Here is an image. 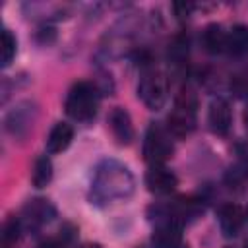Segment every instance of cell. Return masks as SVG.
<instances>
[{
  "mask_svg": "<svg viewBox=\"0 0 248 248\" xmlns=\"http://www.w3.org/2000/svg\"><path fill=\"white\" fill-rule=\"evenodd\" d=\"M138 95L149 110H161L169 97V81L165 74L151 70L145 72L138 85Z\"/></svg>",
  "mask_w": 248,
  "mask_h": 248,
  "instance_id": "4",
  "label": "cell"
},
{
  "mask_svg": "<svg viewBox=\"0 0 248 248\" xmlns=\"http://www.w3.org/2000/svg\"><path fill=\"white\" fill-rule=\"evenodd\" d=\"M78 248H101V244H95V242H83V244H79Z\"/></svg>",
  "mask_w": 248,
  "mask_h": 248,
  "instance_id": "20",
  "label": "cell"
},
{
  "mask_svg": "<svg viewBox=\"0 0 248 248\" xmlns=\"http://www.w3.org/2000/svg\"><path fill=\"white\" fill-rule=\"evenodd\" d=\"M174 145L167 130H163L157 124H151L145 132L143 138V159L153 167V165H163L172 157Z\"/></svg>",
  "mask_w": 248,
  "mask_h": 248,
  "instance_id": "5",
  "label": "cell"
},
{
  "mask_svg": "<svg viewBox=\"0 0 248 248\" xmlns=\"http://www.w3.org/2000/svg\"><path fill=\"white\" fill-rule=\"evenodd\" d=\"M172 10H174V14L178 16V17H188L190 14H192V10H194V4L192 2H174L172 4Z\"/></svg>",
  "mask_w": 248,
  "mask_h": 248,
  "instance_id": "18",
  "label": "cell"
},
{
  "mask_svg": "<svg viewBox=\"0 0 248 248\" xmlns=\"http://www.w3.org/2000/svg\"><path fill=\"white\" fill-rule=\"evenodd\" d=\"M64 108H66V114L72 116L74 120H79V122L91 120L99 108L97 85L91 81H76L66 95Z\"/></svg>",
  "mask_w": 248,
  "mask_h": 248,
  "instance_id": "2",
  "label": "cell"
},
{
  "mask_svg": "<svg viewBox=\"0 0 248 248\" xmlns=\"http://www.w3.org/2000/svg\"><path fill=\"white\" fill-rule=\"evenodd\" d=\"M27 107H31V103H19L14 110H10L8 112V116H6V130L10 132V134H14V136H21V134H25L33 124V118H31V108H27Z\"/></svg>",
  "mask_w": 248,
  "mask_h": 248,
  "instance_id": "10",
  "label": "cell"
},
{
  "mask_svg": "<svg viewBox=\"0 0 248 248\" xmlns=\"http://www.w3.org/2000/svg\"><path fill=\"white\" fill-rule=\"evenodd\" d=\"M132 186H134V180L126 167L108 161L97 169V176L93 182L95 196H99L103 200L124 198L132 192Z\"/></svg>",
  "mask_w": 248,
  "mask_h": 248,
  "instance_id": "1",
  "label": "cell"
},
{
  "mask_svg": "<svg viewBox=\"0 0 248 248\" xmlns=\"http://www.w3.org/2000/svg\"><path fill=\"white\" fill-rule=\"evenodd\" d=\"M108 124L110 130L114 134V138L118 140V143H130L134 140V126H132V118L128 114L126 108L122 107H114L112 112L108 114Z\"/></svg>",
  "mask_w": 248,
  "mask_h": 248,
  "instance_id": "8",
  "label": "cell"
},
{
  "mask_svg": "<svg viewBox=\"0 0 248 248\" xmlns=\"http://www.w3.org/2000/svg\"><path fill=\"white\" fill-rule=\"evenodd\" d=\"M64 246V242H60V240H46V242H43L39 248H62Z\"/></svg>",
  "mask_w": 248,
  "mask_h": 248,
  "instance_id": "19",
  "label": "cell"
},
{
  "mask_svg": "<svg viewBox=\"0 0 248 248\" xmlns=\"http://www.w3.org/2000/svg\"><path fill=\"white\" fill-rule=\"evenodd\" d=\"M207 122L213 134L217 136H225L231 130V122H232V112H231V105L217 97L209 103V110H207Z\"/></svg>",
  "mask_w": 248,
  "mask_h": 248,
  "instance_id": "6",
  "label": "cell"
},
{
  "mask_svg": "<svg viewBox=\"0 0 248 248\" xmlns=\"http://www.w3.org/2000/svg\"><path fill=\"white\" fill-rule=\"evenodd\" d=\"M17 52V41L10 29H2V66H10Z\"/></svg>",
  "mask_w": 248,
  "mask_h": 248,
  "instance_id": "16",
  "label": "cell"
},
{
  "mask_svg": "<svg viewBox=\"0 0 248 248\" xmlns=\"http://www.w3.org/2000/svg\"><path fill=\"white\" fill-rule=\"evenodd\" d=\"M244 223V211L236 203H227L219 211V227L225 236H236Z\"/></svg>",
  "mask_w": 248,
  "mask_h": 248,
  "instance_id": "9",
  "label": "cell"
},
{
  "mask_svg": "<svg viewBox=\"0 0 248 248\" xmlns=\"http://www.w3.org/2000/svg\"><path fill=\"white\" fill-rule=\"evenodd\" d=\"M196 108H198L196 95L190 89H182L176 95L174 108L169 114V130L178 138L188 136L196 128Z\"/></svg>",
  "mask_w": 248,
  "mask_h": 248,
  "instance_id": "3",
  "label": "cell"
},
{
  "mask_svg": "<svg viewBox=\"0 0 248 248\" xmlns=\"http://www.w3.org/2000/svg\"><path fill=\"white\" fill-rule=\"evenodd\" d=\"M74 140V128L66 122H58L52 126L48 138H46V151L48 153H62L68 149V145Z\"/></svg>",
  "mask_w": 248,
  "mask_h": 248,
  "instance_id": "11",
  "label": "cell"
},
{
  "mask_svg": "<svg viewBox=\"0 0 248 248\" xmlns=\"http://www.w3.org/2000/svg\"><path fill=\"white\" fill-rule=\"evenodd\" d=\"M176 184H178V178L174 176V172H170L163 165H153L145 172V186L153 194H170L176 188Z\"/></svg>",
  "mask_w": 248,
  "mask_h": 248,
  "instance_id": "7",
  "label": "cell"
},
{
  "mask_svg": "<svg viewBox=\"0 0 248 248\" xmlns=\"http://www.w3.org/2000/svg\"><path fill=\"white\" fill-rule=\"evenodd\" d=\"M52 178V163L46 155H41L35 159L33 172H31V182L35 188H45Z\"/></svg>",
  "mask_w": 248,
  "mask_h": 248,
  "instance_id": "14",
  "label": "cell"
},
{
  "mask_svg": "<svg viewBox=\"0 0 248 248\" xmlns=\"http://www.w3.org/2000/svg\"><path fill=\"white\" fill-rule=\"evenodd\" d=\"M203 46L211 54L227 52V31H223L221 25L211 23L203 31Z\"/></svg>",
  "mask_w": 248,
  "mask_h": 248,
  "instance_id": "12",
  "label": "cell"
},
{
  "mask_svg": "<svg viewBox=\"0 0 248 248\" xmlns=\"http://www.w3.org/2000/svg\"><path fill=\"white\" fill-rule=\"evenodd\" d=\"M25 215L33 223H46L54 215V207L46 200H33L25 205Z\"/></svg>",
  "mask_w": 248,
  "mask_h": 248,
  "instance_id": "15",
  "label": "cell"
},
{
  "mask_svg": "<svg viewBox=\"0 0 248 248\" xmlns=\"http://www.w3.org/2000/svg\"><path fill=\"white\" fill-rule=\"evenodd\" d=\"M246 213H248V211H246Z\"/></svg>",
  "mask_w": 248,
  "mask_h": 248,
  "instance_id": "22",
  "label": "cell"
},
{
  "mask_svg": "<svg viewBox=\"0 0 248 248\" xmlns=\"http://www.w3.org/2000/svg\"><path fill=\"white\" fill-rule=\"evenodd\" d=\"M227 52L232 56H242L248 52V27L246 25H234L227 33Z\"/></svg>",
  "mask_w": 248,
  "mask_h": 248,
  "instance_id": "13",
  "label": "cell"
},
{
  "mask_svg": "<svg viewBox=\"0 0 248 248\" xmlns=\"http://www.w3.org/2000/svg\"><path fill=\"white\" fill-rule=\"evenodd\" d=\"M17 236H19V223H17L16 219H12V221H8L6 227H4V248H8V244L16 242Z\"/></svg>",
  "mask_w": 248,
  "mask_h": 248,
  "instance_id": "17",
  "label": "cell"
},
{
  "mask_svg": "<svg viewBox=\"0 0 248 248\" xmlns=\"http://www.w3.org/2000/svg\"><path fill=\"white\" fill-rule=\"evenodd\" d=\"M244 120H246V126H248V107H246V112H244Z\"/></svg>",
  "mask_w": 248,
  "mask_h": 248,
  "instance_id": "21",
  "label": "cell"
}]
</instances>
